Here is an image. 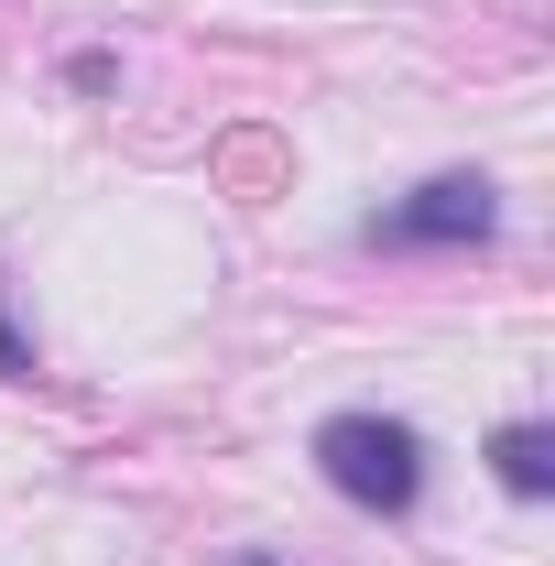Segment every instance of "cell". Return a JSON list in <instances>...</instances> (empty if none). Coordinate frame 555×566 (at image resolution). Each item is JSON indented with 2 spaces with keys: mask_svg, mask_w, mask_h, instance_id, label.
<instances>
[{
  "mask_svg": "<svg viewBox=\"0 0 555 566\" xmlns=\"http://www.w3.org/2000/svg\"><path fill=\"white\" fill-rule=\"evenodd\" d=\"M66 87H76V98H109V87H121V55H109V44L66 55Z\"/></svg>",
  "mask_w": 555,
  "mask_h": 566,
  "instance_id": "obj_4",
  "label": "cell"
},
{
  "mask_svg": "<svg viewBox=\"0 0 555 566\" xmlns=\"http://www.w3.org/2000/svg\"><path fill=\"white\" fill-rule=\"evenodd\" d=\"M0 381H33V338L11 327V283H0Z\"/></svg>",
  "mask_w": 555,
  "mask_h": 566,
  "instance_id": "obj_5",
  "label": "cell"
},
{
  "mask_svg": "<svg viewBox=\"0 0 555 566\" xmlns=\"http://www.w3.org/2000/svg\"><path fill=\"white\" fill-rule=\"evenodd\" d=\"M359 240L370 251H480V240H501V186H490L480 164H447V175L404 186L392 208H370Z\"/></svg>",
  "mask_w": 555,
  "mask_h": 566,
  "instance_id": "obj_2",
  "label": "cell"
},
{
  "mask_svg": "<svg viewBox=\"0 0 555 566\" xmlns=\"http://www.w3.org/2000/svg\"><path fill=\"white\" fill-rule=\"evenodd\" d=\"M240 566H283V556H240Z\"/></svg>",
  "mask_w": 555,
  "mask_h": 566,
  "instance_id": "obj_6",
  "label": "cell"
},
{
  "mask_svg": "<svg viewBox=\"0 0 555 566\" xmlns=\"http://www.w3.org/2000/svg\"><path fill=\"white\" fill-rule=\"evenodd\" d=\"M316 480L359 512H415L425 501V436L404 415H370V403H348V415L316 424Z\"/></svg>",
  "mask_w": 555,
  "mask_h": 566,
  "instance_id": "obj_1",
  "label": "cell"
},
{
  "mask_svg": "<svg viewBox=\"0 0 555 566\" xmlns=\"http://www.w3.org/2000/svg\"><path fill=\"white\" fill-rule=\"evenodd\" d=\"M490 480H501L512 501H555V424L545 415L490 424Z\"/></svg>",
  "mask_w": 555,
  "mask_h": 566,
  "instance_id": "obj_3",
  "label": "cell"
}]
</instances>
